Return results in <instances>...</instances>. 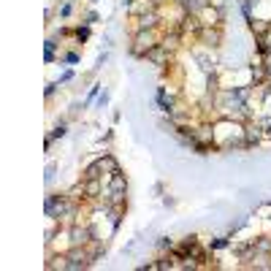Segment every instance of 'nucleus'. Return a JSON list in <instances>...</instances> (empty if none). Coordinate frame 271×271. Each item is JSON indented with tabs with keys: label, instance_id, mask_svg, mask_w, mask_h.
Here are the masks:
<instances>
[{
	"label": "nucleus",
	"instance_id": "1",
	"mask_svg": "<svg viewBox=\"0 0 271 271\" xmlns=\"http://www.w3.org/2000/svg\"><path fill=\"white\" fill-rule=\"evenodd\" d=\"M158 44H160L158 30H136L133 44H130V54H136V57H147V52L155 49Z\"/></svg>",
	"mask_w": 271,
	"mask_h": 271
},
{
	"label": "nucleus",
	"instance_id": "2",
	"mask_svg": "<svg viewBox=\"0 0 271 271\" xmlns=\"http://www.w3.org/2000/svg\"><path fill=\"white\" fill-rule=\"evenodd\" d=\"M117 168L119 165H117V160H114V155H103V158L92 160V163L84 168L82 179L84 182H90V179H103V174H112V171H117Z\"/></svg>",
	"mask_w": 271,
	"mask_h": 271
},
{
	"label": "nucleus",
	"instance_id": "3",
	"mask_svg": "<svg viewBox=\"0 0 271 271\" xmlns=\"http://www.w3.org/2000/svg\"><path fill=\"white\" fill-rule=\"evenodd\" d=\"M95 260L92 255H90L87 244H82V247H71L68 252H65V269L68 271H82V269H90Z\"/></svg>",
	"mask_w": 271,
	"mask_h": 271
},
{
	"label": "nucleus",
	"instance_id": "4",
	"mask_svg": "<svg viewBox=\"0 0 271 271\" xmlns=\"http://www.w3.org/2000/svg\"><path fill=\"white\" fill-rule=\"evenodd\" d=\"M68 236H71V247H82V244H87L95 236V228L87 223H76L68 228Z\"/></svg>",
	"mask_w": 271,
	"mask_h": 271
},
{
	"label": "nucleus",
	"instance_id": "5",
	"mask_svg": "<svg viewBox=\"0 0 271 271\" xmlns=\"http://www.w3.org/2000/svg\"><path fill=\"white\" fill-rule=\"evenodd\" d=\"M160 22H163V17H160L158 8H147L136 17V30H158Z\"/></svg>",
	"mask_w": 271,
	"mask_h": 271
},
{
	"label": "nucleus",
	"instance_id": "6",
	"mask_svg": "<svg viewBox=\"0 0 271 271\" xmlns=\"http://www.w3.org/2000/svg\"><path fill=\"white\" fill-rule=\"evenodd\" d=\"M147 60H149V63H155V65H160V68H165V65H171L174 52H168L163 44H158L155 49H149V52H147Z\"/></svg>",
	"mask_w": 271,
	"mask_h": 271
},
{
	"label": "nucleus",
	"instance_id": "7",
	"mask_svg": "<svg viewBox=\"0 0 271 271\" xmlns=\"http://www.w3.org/2000/svg\"><path fill=\"white\" fill-rule=\"evenodd\" d=\"M198 38H201V44H206L209 49H217L220 41H223V30H220L217 24H214V27H203Z\"/></svg>",
	"mask_w": 271,
	"mask_h": 271
},
{
	"label": "nucleus",
	"instance_id": "8",
	"mask_svg": "<svg viewBox=\"0 0 271 271\" xmlns=\"http://www.w3.org/2000/svg\"><path fill=\"white\" fill-rule=\"evenodd\" d=\"M106 190H112V193H117V190H122V193H128V179H125V174L119 171H112L109 174V187Z\"/></svg>",
	"mask_w": 271,
	"mask_h": 271
},
{
	"label": "nucleus",
	"instance_id": "9",
	"mask_svg": "<svg viewBox=\"0 0 271 271\" xmlns=\"http://www.w3.org/2000/svg\"><path fill=\"white\" fill-rule=\"evenodd\" d=\"M160 44H163L168 52H177L179 49V44H182V33H179V27H174L171 33H165L163 38H160Z\"/></svg>",
	"mask_w": 271,
	"mask_h": 271
},
{
	"label": "nucleus",
	"instance_id": "10",
	"mask_svg": "<svg viewBox=\"0 0 271 271\" xmlns=\"http://www.w3.org/2000/svg\"><path fill=\"white\" fill-rule=\"evenodd\" d=\"M84 182V179H82ZM84 190H87V201H98V198H103V187H100V179H90V182H84Z\"/></svg>",
	"mask_w": 271,
	"mask_h": 271
},
{
	"label": "nucleus",
	"instance_id": "11",
	"mask_svg": "<svg viewBox=\"0 0 271 271\" xmlns=\"http://www.w3.org/2000/svg\"><path fill=\"white\" fill-rule=\"evenodd\" d=\"M260 138H263V130L260 128H244V144H247V147L260 144Z\"/></svg>",
	"mask_w": 271,
	"mask_h": 271
},
{
	"label": "nucleus",
	"instance_id": "12",
	"mask_svg": "<svg viewBox=\"0 0 271 271\" xmlns=\"http://www.w3.org/2000/svg\"><path fill=\"white\" fill-rule=\"evenodd\" d=\"M252 252H271V239L269 236H260L252 242Z\"/></svg>",
	"mask_w": 271,
	"mask_h": 271
},
{
	"label": "nucleus",
	"instance_id": "13",
	"mask_svg": "<svg viewBox=\"0 0 271 271\" xmlns=\"http://www.w3.org/2000/svg\"><path fill=\"white\" fill-rule=\"evenodd\" d=\"M252 82H255V84H263V82H266L263 65H252Z\"/></svg>",
	"mask_w": 271,
	"mask_h": 271
},
{
	"label": "nucleus",
	"instance_id": "14",
	"mask_svg": "<svg viewBox=\"0 0 271 271\" xmlns=\"http://www.w3.org/2000/svg\"><path fill=\"white\" fill-rule=\"evenodd\" d=\"M46 269H65V255H52Z\"/></svg>",
	"mask_w": 271,
	"mask_h": 271
},
{
	"label": "nucleus",
	"instance_id": "15",
	"mask_svg": "<svg viewBox=\"0 0 271 271\" xmlns=\"http://www.w3.org/2000/svg\"><path fill=\"white\" fill-rule=\"evenodd\" d=\"M73 36H76V41H87L90 38V24H79V27L73 30Z\"/></svg>",
	"mask_w": 271,
	"mask_h": 271
},
{
	"label": "nucleus",
	"instance_id": "16",
	"mask_svg": "<svg viewBox=\"0 0 271 271\" xmlns=\"http://www.w3.org/2000/svg\"><path fill=\"white\" fill-rule=\"evenodd\" d=\"M71 14H73V3L68 0V3H63V6H60V19H68Z\"/></svg>",
	"mask_w": 271,
	"mask_h": 271
},
{
	"label": "nucleus",
	"instance_id": "17",
	"mask_svg": "<svg viewBox=\"0 0 271 271\" xmlns=\"http://www.w3.org/2000/svg\"><path fill=\"white\" fill-rule=\"evenodd\" d=\"M65 133H68V130H65V122H60V125H57V128H54V130H52V138H63V136H65Z\"/></svg>",
	"mask_w": 271,
	"mask_h": 271
},
{
	"label": "nucleus",
	"instance_id": "18",
	"mask_svg": "<svg viewBox=\"0 0 271 271\" xmlns=\"http://www.w3.org/2000/svg\"><path fill=\"white\" fill-rule=\"evenodd\" d=\"M217 92V73H209V95Z\"/></svg>",
	"mask_w": 271,
	"mask_h": 271
},
{
	"label": "nucleus",
	"instance_id": "19",
	"mask_svg": "<svg viewBox=\"0 0 271 271\" xmlns=\"http://www.w3.org/2000/svg\"><path fill=\"white\" fill-rule=\"evenodd\" d=\"M228 247V239H214L212 242V249H225Z\"/></svg>",
	"mask_w": 271,
	"mask_h": 271
},
{
	"label": "nucleus",
	"instance_id": "20",
	"mask_svg": "<svg viewBox=\"0 0 271 271\" xmlns=\"http://www.w3.org/2000/svg\"><path fill=\"white\" fill-rule=\"evenodd\" d=\"M92 22H98V14H95V11H87V17H84V24H92Z\"/></svg>",
	"mask_w": 271,
	"mask_h": 271
},
{
	"label": "nucleus",
	"instance_id": "21",
	"mask_svg": "<svg viewBox=\"0 0 271 271\" xmlns=\"http://www.w3.org/2000/svg\"><path fill=\"white\" fill-rule=\"evenodd\" d=\"M71 79H73V71H65L63 76L57 79V84H65V82H71Z\"/></svg>",
	"mask_w": 271,
	"mask_h": 271
},
{
	"label": "nucleus",
	"instance_id": "22",
	"mask_svg": "<svg viewBox=\"0 0 271 271\" xmlns=\"http://www.w3.org/2000/svg\"><path fill=\"white\" fill-rule=\"evenodd\" d=\"M65 63H71V65L79 63V54H76V52H68V54H65Z\"/></svg>",
	"mask_w": 271,
	"mask_h": 271
},
{
	"label": "nucleus",
	"instance_id": "23",
	"mask_svg": "<svg viewBox=\"0 0 271 271\" xmlns=\"http://www.w3.org/2000/svg\"><path fill=\"white\" fill-rule=\"evenodd\" d=\"M158 244H160V249H171V247H174V242H171V239H160Z\"/></svg>",
	"mask_w": 271,
	"mask_h": 271
},
{
	"label": "nucleus",
	"instance_id": "24",
	"mask_svg": "<svg viewBox=\"0 0 271 271\" xmlns=\"http://www.w3.org/2000/svg\"><path fill=\"white\" fill-rule=\"evenodd\" d=\"M106 103H109V92H103V95H98V106H100V109H103V106H106Z\"/></svg>",
	"mask_w": 271,
	"mask_h": 271
},
{
	"label": "nucleus",
	"instance_id": "25",
	"mask_svg": "<svg viewBox=\"0 0 271 271\" xmlns=\"http://www.w3.org/2000/svg\"><path fill=\"white\" fill-rule=\"evenodd\" d=\"M44 46H46V52H54V49H57V41H54V38H49V41L44 44Z\"/></svg>",
	"mask_w": 271,
	"mask_h": 271
},
{
	"label": "nucleus",
	"instance_id": "26",
	"mask_svg": "<svg viewBox=\"0 0 271 271\" xmlns=\"http://www.w3.org/2000/svg\"><path fill=\"white\" fill-rule=\"evenodd\" d=\"M44 60H46V63H54V60H57V54H54V52H46V54H44Z\"/></svg>",
	"mask_w": 271,
	"mask_h": 271
},
{
	"label": "nucleus",
	"instance_id": "27",
	"mask_svg": "<svg viewBox=\"0 0 271 271\" xmlns=\"http://www.w3.org/2000/svg\"><path fill=\"white\" fill-rule=\"evenodd\" d=\"M54 90H57V84H46V98H52Z\"/></svg>",
	"mask_w": 271,
	"mask_h": 271
},
{
	"label": "nucleus",
	"instance_id": "28",
	"mask_svg": "<svg viewBox=\"0 0 271 271\" xmlns=\"http://www.w3.org/2000/svg\"><path fill=\"white\" fill-rule=\"evenodd\" d=\"M95 98H98V84H95V87L90 90V98H87V100H95Z\"/></svg>",
	"mask_w": 271,
	"mask_h": 271
},
{
	"label": "nucleus",
	"instance_id": "29",
	"mask_svg": "<svg viewBox=\"0 0 271 271\" xmlns=\"http://www.w3.org/2000/svg\"><path fill=\"white\" fill-rule=\"evenodd\" d=\"M125 3H128V6H133V3H136V0H125Z\"/></svg>",
	"mask_w": 271,
	"mask_h": 271
},
{
	"label": "nucleus",
	"instance_id": "30",
	"mask_svg": "<svg viewBox=\"0 0 271 271\" xmlns=\"http://www.w3.org/2000/svg\"><path fill=\"white\" fill-rule=\"evenodd\" d=\"M266 133H269V136H271V125H269V128H266Z\"/></svg>",
	"mask_w": 271,
	"mask_h": 271
},
{
	"label": "nucleus",
	"instance_id": "31",
	"mask_svg": "<svg viewBox=\"0 0 271 271\" xmlns=\"http://www.w3.org/2000/svg\"><path fill=\"white\" fill-rule=\"evenodd\" d=\"M92 3H98V0H92Z\"/></svg>",
	"mask_w": 271,
	"mask_h": 271
}]
</instances>
